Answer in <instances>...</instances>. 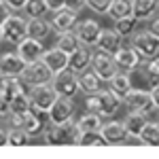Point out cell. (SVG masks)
I'll return each mask as SVG.
<instances>
[{"mask_svg": "<svg viewBox=\"0 0 159 159\" xmlns=\"http://www.w3.org/2000/svg\"><path fill=\"white\" fill-rule=\"evenodd\" d=\"M121 106H123V98L117 96L112 89H98L96 93H91L85 100V110L98 112L100 117H106V119L115 117Z\"/></svg>", "mask_w": 159, "mask_h": 159, "instance_id": "obj_1", "label": "cell"}, {"mask_svg": "<svg viewBox=\"0 0 159 159\" xmlns=\"http://www.w3.org/2000/svg\"><path fill=\"white\" fill-rule=\"evenodd\" d=\"M79 136H81V127L74 119H70L61 125L49 123L43 132V140L49 147H61V144H76Z\"/></svg>", "mask_w": 159, "mask_h": 159, "instance_id": "obj_2", "label": "cell"}, {"mask_svg": "<svg viewBox=\"0 0 159 159\" xmlns=\"http://www.w3.org/2000/svg\"><path fill=\"white\" fill-rule=\"evenodd\" d=\"M28 36V17L21 15H9L2 19L0 25V38L2 43H9V45H19L24 38Z\"/></svg>", "mask_w": 159, "mask_h": 159, "instance_id": "obj_3", "label": "cell"}, {"mask_svg": "<svg viewBox=\"0 0 159 159\" xmlns=\"http://www.w3.org/2000/svg\"><path fill=\"white\" fill-rule=\"evenodd\" d=\"M91 70L98 74L102 81L108 83L110 79L119 72V66H117V61H115V55L98 49V51H93V55H91Z\"/></svg>", "mask_w": 159, "mask_h": 159, "instance_id": "obj_4", "label": "cell"}, {"mask_svg": "<svg viewBox=\"0 0 159 159\" xmlns=\"http://www.w3.org/2000/svg\"><path fill=\"white\" fill-rule=\"evenodd\" d=\"M51 85L55 87L57 96H64V98H74L79 91H81V83H79V74L72 72L70 68L64 70V72H57L53 76Z\"/></svg>", "mask_w": 159, "mask_h": 159, "instance_id": "obj_5", "label": "cell"}, {"mask_svg": "<svg viewBox=\"0 0 159 159\" xmlns=\"http://www.w3.org/2000/svg\"><path fill=\"white\" fill-rule=\"evenodd\" d=\"M129 40H132V47L142 55V60H151V57L159 55V38L155 34H151L148 30L136 32Z\"/></svg>", "mask_w": 159, "mask_h": 159, "instance_id": "obj_6", "label": "cell"}, {"mask_svg": "<svg viewBox=\"0 0 159 159\" xmlns=\"http://www.w3.org/2000/svg\"><path fill=\"white\" fill-rule=\"evenodd\" d=\"M123 106L127 110H142V112H153V98H151V89H138L132 87L125 96H123Z\"/></svg>", "mask_w": 159, "mask_h": 159, "instance_id": "obj_7", "label": "cell"}, {"mask_svg": "<svg viewBox=\"0 0 159 159\" xmlns=\"http://www.w3.org/2000/svg\"><path fill=\"white\" fill-rule=\"evenodd\" d=\"M74 98H64V96H57V100L53 102V106L49 108V123H55V125H61V123L74 119Z\"/></svg>", "mask_w": 159, "mask_h": 159, "instance_id": "obj_8", "label": "cell"}, {"mask_svg": "<svg viewBox=\"0 0 159 159\" xmlns=\"http://www.w3.org/2000/svg\"><path fill=\"white\" fill-rule=\"evenodd\" d=\"M30 100H32V108L36 110H47L53 106V102L57 100V91L51 83H45V85H34L32 87V93H30Z\"/></svg>", "mask_w": 159, "mask_h": 159, "instance_id": "obj_9", "label": "cell"}, {"mask_svg": "<svg viewBox=\"0 0 159 159\" xmlns=\"http://www.w3.org/2000/svg\"><path fill=\"white\" fill-rule=\"evenodd\" d=\"M25 81L30 83V85H45V83H51L53 81V70H51L49 66L45 64L43 60H36L32 61V64H28V68H25V72L21 74Z\"/></svg>", "mask_w": 159, "mask_h": 159, "instance_id": "obj_10", "label": "cell"}, {"mask_svg": "<svg viewBox=\"0 0 159 159\" xmlns=\"http://www.w3.org/2000/svg\"><path fill=\"white\" fill-rule=\"evenodd\" d=\"M47 125H49V112H47V110L32 108L28 115H24V125H21V127L30 134V138L43 136V132H45Z\"/></svg>", "mask_w": 159, "mask_h": 159, "instance_id": "obj_11", "label": "cell"}, {"mask_svg": "<svg viewBox=\"0 0 159 159\" xmlns=\"http://www.w3.org/2000/svg\"><path fill=\"white\" fill-rule=\"evenodd\" d=\"M74 30H76V34H79L81 43H83L85 47H96L100 36H102V32H104V28H102L96 19H81Z\"/></svg>", "mask_w": 159, "mask_h": 159, "instance_id": "obj_12", "label": "cell"}, {"mask_svg": "<svg viewBox=\"0 0 159 159\" xmlns=\"http://www.w3.org/2000/svg\"><path fill=\"white\" fill-rule=\"evenodd\" d=\"M25 68H28V61L17 51L2 53V57H0V74L2 76H21L25 72Z\"/></svg>", "mask_w": 159, "mask_h": 159, "instance_id": "obj_13", "label": "cell"}, {"mask_svg": "<svg viewBox=\"0 0 159 159\" xmlns=\"http://www.w3.org/2000/svg\"><path fill=\"white\" fill-rule=\"evenodd\" d=\"M79 24V13L72 11V9H68V7H64L60 11L53 13V17H51V25H53V32L60 36L64 32H70L74 30Z\"/></svg>", "mask_w": 159, "mask_h": 159, "instance_id": "obj_14", "label": "cell"}, {"mask_svg": "<svg viewBox=\"0 0 159 159\" xmlns=\"http://www.w3.org/2000/svg\"><path fill=\"white\" fill-rule=\"evenodd\" d=\"M115 61H117V66H119V70L123 72H136L140 66H142V55L134 49V47H121V49L115 53Z\"/></svg>", "mask_w": 159, "mask_h": 159, "instance_id": "obj_15", "label": "cell"}, {"mask_svg": "<svg viewBox=\"0 0 159 159\" xmlns=\"http://www.w3.org/2000/svg\"><path fill=\"white\" fill-rule=\"evenodd\" d=\"M123 123H125V129H127V142L140 140V134H142L144 125L148 123V112H142V110H129L127 117L123 119Z\"/></svg>", "mask_w": 159, "mask_h": 159, "instance_id": "obj_16", "label": "cell"}, {"mask_svg": "<svg viewBox=\"0 0 159 159\" xmlns=\"http://www.w3.org/2000/svg\"><path fill=\"white\" fill-rule=\"evenodd\" d=\"M100 134L104 136L106 144H110V147L127 142V129H125V123L117 121V119H110V121L104 123L102 129H100Z\"/></svg>", "mask_w": 159, "mask_h": 159, "instance_id": "obj_17", "label": "cell"}, {"mask_svg": "<svg viewBox=\"0 0 159 159\" xmlns=\"http://www.w3.org/2000/svg\"><path fill=\"white\" fill-rule=\"evenodd\" d=\"M45 45H43V40H38V38H32V36H25L19 45H17V53L24 57L28 64H32V61L40 60L43 55H45Z\"/></svg>", "mask_w": 159, "mask_h": 159, "instance_id": "obj_18", "label": "cell"}, {"mask_svg": "<svg viewBox=\"0 0 159 159\" xmlns=\"http://www.w3.org/2000/svg\"><path fill=\"white\" fill-rule=\"evenodd\" d=\"M40 60H43L51 70H53V74L64 72V70H68V68H70V55H68L66 51H61L60 47L47 49V51H45V55H43Z\"/></svg>", "mask_w": 159, "mask_h": 159, "instance_id": "obj_19", "label": "cell"}, {"mask_svg": "<svg viewBox=\"0 0 159 159\" xmlns=\"http://www.w3.org/2000/svg\"><path fill=\"white\" fill-rule=\"evenodd\" d=\"M121 40H123V36L117 32V30H104L96 47H98L100 51H106V53H110V55H115V53L123 47Z\"/></svg>", "mask_w": 159, "mask_h": 159, "instance_id": "obj_20", "label": "cell"}, {"mask_svg": "<svg viewBox=\"0 0 159 159\" xmlns=\"http://www.w3.org/2000/svg\"><path fill=\"white\" fill-rule=\"evenodd\" d=\"M91 51H89V47H79V49L74 51V53H70V70L76 74L85 72L87 68H91Z\"/></svg>", "mask_w": 159, "mask_h": 159, "instance_id": "obj_21", "label": "cell"}, {"mask_svg": "<svg viewBox=\"0 0 159 159\" xmlns=\"http://www.w3.org/2000/svg\"><path fill=\"white\" fill-rule=\"evenodd\" d=\"M51 32H53V25L45 17H28V36L45 40Z\"/></svg>", "mask_w": 159, "mask_h": 159, "instance_id": "obj_22", "label": "cell"}, {"mask_svg": "<svg viewBox=\"0 0 159 159\" xmlns=\"http://www.w3.org/2000/svg\"><path fill=\"white\" fill-rule=\"evenodd\" d=\"M132 2H134V17L138 21L153 19L159 9V0H132Z\"/></svg>", "mask_w": 159, "mask_h": 159, "instance_id": "obj_23", "label": "cell"}, {"mask_svg": "<svg viewBox=\"0 0 159 159\" xmlns=\"http://www.w3.org/2000/svg\"><path fill=\"white\" fill-rule=\"evenodd\" d=\"M15 76H2V87H0V93H2V119H7L11 115V100L15 96Z\"/></svg>", "mask_w": 159, "mask_h": 159, "instance_id": "obj_24", "label": "cell"}, {"mask_svg": "<svg viewBox=\"0 0 159 159\" xmlns=\"http://www.w3.org/2000/svg\"><path fill=\"white\" fill-rule=\"evenodd\" d=\"M79 83H81V91L87 93V96H91V93H96L98 89H102V79H100L93 70H89V68H87L85 72L79 74Z\"/></svg>", "mask_w": 159, "mask_h": 159, "instance_id": "obj_25", "label": "cell"}, {"mask_svg": "<svg viewBox=\"0 0 159 159\" xmlns=\"http://www.w3.org/2000/svg\"><path fill=\"white\" fill-rule=\"evenodd\" d=\"M140 74H142V79L148 81V85H157L159 83V55L155 57H151V60H144L142 61V66L138 68Z\"/></svg>", "mask_w": 159, "mask_h": 159, "instance_id": "obj_26", "label": "cell"}, {"mask_svg": "<svg viewBox=\"0 0 159 159\" xmlns=\"http://www.w3.org/2000/svg\"><path fill=\"white\" fill-rule=\"evenodd\" d=\"M106 15H108L112 21L123 19V17H127V15H134V2H132V0H112Z\"/></svg>", "mask_w": 159, "mask_h": 159, "instance_id": "obj_27", "label": "cell"}, {"mask_svg": "<svg viewBox=\"0 0 159 159\" xmlns=\"http://www.w3.org/2000/svg\"><path fill=\"white\" fill-rule=\"evenodd\" d=\"M108 89H112L117 96H125L129 89H132V79H129V72H123V70H119V72L115 74L112 79L108 81Z\"/></svg>", "mask_w": 159, "mask_h": 159, "instance_id": "obj_28", "label": "cell"}, {"mask_svg": "<svg viewBox=\"0 0 159 159\" xmlns=\"http://www.w3.org/2000/svg\"><path fill=\"white\" fill-rule=\"evenodd\" d=\"M81 45H83V43H81V38H79V34H76V30H70V32L60 34V36H57V43H55V47H60L61 51H66L68 55L74 53Z\"/></svg>", "mask_w": 159, "mask_h": 159, "instance_id": "obj_29", "label": "cell"}, {"mask_svg": "<svg viewBox=\"0 0 159 159\" xmlns=\"http://www.w3.org/2000/svg\"><path fill=\"white\" fill-rule=\"evenodd\" d=\"M140 142L147 144V147H159V119L157 121H151L144 125L142 134H140Z\"/></svg>", "mask_w": 159, "mask_h": 159, "instance_id": "obj_30", "label": "cell"}, {"mask_svg": "<svg viewBox=\"0 0 159 159\" xmlns=\"http://www.w3.org/2000/svg\"><path fill=\"white\" fill-rule=\"evenodd\" d=\"M32 110V100L28 93L15 91V96L11 100V115H28Z\"/></svg>", "mask_w": 159, "mask_h": 159, "instance_id": "obj_31", "label": "cell"}, {"mask_svg": "<svg viewBox=\"0 0 159 159\" xmlns=\"http://www.w3.org/2000/svg\"><path fill=\"white\" fill-rule=\"evenodd\" d=\"M102 119H104V117H100L98 112H89V110H87V112L76 123H79L81 132H100V129H102V125H104Z\"/></svg>", "mask_w": 159, "mask_h": 159, "instance_id": "obj_32", "label": "cell"}, {"mask_svg": "<svg viewBox=\"0 0 159 159\" xmlns=\"http://www.w3.org/2000/svg\"><path fill=\"white\" fill-rule=\"evenodd\" d=\"M136 24H138V19H136L134 15H127V17L115 21V30H117L123 38H132L136 34Z\"/></svg>", "mask_w": 159, "mask_h": 159, "instance_id": "obj_33", "label": "cell"}, {"mask_svg": "<svg viewBox=\"0 0 159 159\" xmlns=\"http://www.w3.org/2000/svg\"><path fill=\"white\" fill-rule=\"evenodd\" d=\"M47 11H51L47 0H28V4L24 7L25 17H45Z\"/></svg>", "mask_w": 159, "mask_h": 159, "instance_id": "obj_34", "label": "cell"}, {"mask_svg": "<svg viewBox=\"0 0 159 159\" xmlns=\"http://www.w3.org/2000/svg\"><path fill=\"white\" fill-rule=\"evenodd\" d=\"M76 144H79V147H93V144L106 147V140H104V136L100 134V132H81Z\"/></svg>", "mask_w": 159, "mask_h": 159, "instance_id": "obj_35", "label": "cell"}, {"mask_svg": "<svg viewBox=\"0 0 159 159\" xmlns=\"http://www.w3.org/2000/svg\"><path fill=\"white\" fill-rule=\"evenodd\" d=\"M30 142V134L24 127H9V147H25Z\"/></svg>", "mask_w": 159, "mask_h": 159, "instance_id": "obj_36", "label": "cell"}, {"mask_svg": "<svg viewBox=\"0 0 159 159\" xmlns=\"http://www.w3.org/2000/svg\"><path fill=\"white\" fill-rule=\"evenodd\" d=\"M110 2H112V0H85V7L89 11L98 13V15H106Z\"/></svg>", "mask_w": 159, "mask_h": 159, "instance_id": "obj_37", "label": "cell"}, {"mask_svg": "<svg viewBox=\"0 0 159 159\" xmlns=\"http://www.w3.org/2000/svg\"><path fill=\"white\" fill-rule=\"evenodd\" d=\"M11 11H24V7L28 4V0H2Z\"/></svg>", "mask_w": 159, "mask_h": 159, "instance_id": "obj_38", "label": "cell"}, {"mask_svg": "<svg viewBox=\"0 0 159 159\" xmlns=\"http://www.w3.org/2000/svg\"><path fill=\"white\" fill-rule=\"evenodd\" d=\"M151 98H153V106H155V110H159V83L151 87Z\"/></svg>", "mask_w": 159, "mask_h": 159, "instance_id": "obj_39", "label": "cell"}, {"mask_svg": "<svg viewBox=\"0 0 159 159\" xmlns=\"http://www.w3.org/2000/svg\"><path fill=\"white\" fill-rule=\"evenodd\" d=\"M47 4H49L51 11L55 13V11H60V9H64V7H66V0H47Z\"/></svg>", "mask_w": 159, "mask_h": 159, "instance_id": "obj_40", "label": "cell"}, {"mask_svg": "<svg viewBox=\"0 0 159 159\" xmlns=\"http://www.w3.org/2000/svg\"><path fill=\"white\" fill-rule=\"evenodd\" d=\"M148 32L155 34V36L159 38V17H153V19H151V24H148Z\"/></svg>", "mask_w": 159, "mask_h": 159, "instance_id": "obj_41", "label": "cell"}, {"mask_svg": "<svg viewBox=\"0 0 159 159\" xmlns=\"http://www.w3.org/2000/svg\"><path fill=\"white\" fill-rule=\"evenodd\" d=\"M157 119H159V110H157Z\"/></svg>", "mask_w": 159, "mask_h": 159, "instance_id": "obj_42", "label": "cell"}]
</instances>
